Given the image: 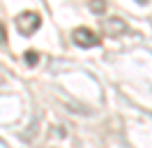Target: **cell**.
<instances>
[{
  "label": "cell",
  "mask_w": 152,
  "mask_h": 148,
  "mask_svg": "<svg viewBox=\"0 0 152 148\" xmlns=\"http://www.w3.org/2000/svg\"><path fill=\"white\" fill-rule=\"evenodd\" d=\"M39 26H42V16H39L37 12H21L19 16H16V30L26 37H30Z\"/></svg>",
  "instance_id": "obj_1"
},
{
  "label": "cell",
  "mask_w": 152,
  "mask_h": 148,
  "mask_svg": "<svg viewBox=\"0 0 152 148\" xmlns=\"http://www.w3.org/2000/svg\"><path fill=\"white\" fill-rule=\"evenodd\" d=\"M72 42L76 46H83V49H90V46H97L99 44V37L95 35V30H90V28H76L74 33H72Z\"/></svg>",
  "instance_id": "obj_2"
},
{
  "label": "cell",
  "mask_w": 152,
  "mask_h": 148,
  "mask_svg": "<svg viewBox=\"0 0 152 148\" xmlns=\"http://www.w3.org/2000/svg\"><path fill=\"white\" fill-rule=\"evenodd\" d=\"M104 33L106 35H111V37H118V35H122V33H127V23H124L122 18H106L104 21Z\"/></svg>",
  "instance_id": "obj_3"
},
{
  "label": "cell",
  "mask_w": 152,
  "mask_h": 148,
  "mask_svg": "<svg viewBox=\"0 0 152 148\" xmlns=\"http://www.w3.org/2000/svg\"><path fill=\"white\" fill-rule=\"evenodd\" d=\"M26 63H28L30 67H35V65L39 63V53L37 51H26Z\"/></svg>",
  "instance_id": "obj_4"
},
{
  "label": "cell",
  "mask_w": 152,
  "mask_h": 148,
  "mask_svg": "<svg viewBox=\"0 0 152 148\" xmlns=\"http://www.w3.org/2000/svg\"><path fill=\"white\" fill-rule=\"evenodd\" d=\"M90 9L97 12V14H102V12L106 9V2H104V0H92V2H90Z\"/></svg>",
  "instance_id": "obj_5"
},
{
  "label": "cell",
  "mask_w": 152,
  "mask_h": 148,
  "mask_svg": "<svg viewBox=\"0 0 152 148\" xmlns=\"http://www.w3.org/2000/svg\"><path fill=\"white\" fill-rule=\"evenodd\" d=\"M7 42V33H5V26L0 23V44H5Z\"/></svg>",
  "instance_id": "obj_6"
},
{
  "label": "cell",
  "mask_w": 152,
  "mask_h": 148,
  "mask_svg": "<svg viewBox=\"0 0 152 148\" xmlns=\"http://www.w3.org/2000/svg\"><path fill=\"white\" fill-rule=\"evenodd\" d=\"M136 2H138V5H148L150 0H136Z\"/></svg>",
  "instance_id": "obj_7"
}]
</instances>
